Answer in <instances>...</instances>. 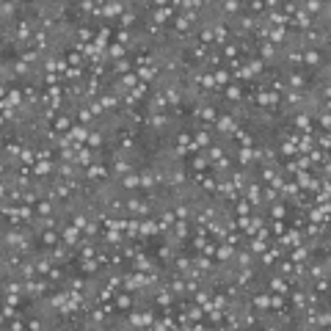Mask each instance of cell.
Returning <instances> with one entry per match:
<instances>
[{"mask_svg": "<svg viewBox=\"0 0 331 331\" xmlns=\"http://www.w3.org/2000/svg\"><path fill=\"white\" fill-rule=\"evenodd\" d=\"M306 290L309 287H296V290L290 293V304H293V309H296V315L306 306Z\"/></svg>", "mask_w": 331, "mask_h": 331, "instance_id": "6", "label": "cell"}, {"mask_svg": "<svg viewBox=\"0 0 331 331\" xmlns=\"http://www.w3.org/2000/svg\"><path fill=\"white\" fill-rule=\"evenodd\" d=\"M135 20H138V14L132 11V3H130V9L122 14V20H119V28L122 31H132V25H135Z\"/></svg>", "mask_w": 331, "mask_h": 331, "instance_id": "11", "label": "cell"}, {"mask_svg": "<svg viewBox=\"0 0 331 331\" xmlns=\"http://www.w3.org/2000/svg\"><path fill=\"white\" fill-rule=\"evenodd\" d=\"M212 77H216V86H226V83H232V72H229V66H218L216 72H212Z\"/></svg>", "mask_w": 331, "mask_h": 331, "instance_id": "12", "label": "cell"}, {"mask_svg": "<svg viewBox=\"0 0 331 331\" xmlns=\"http://www.w3.org/2000/svg\"><path fill=\"white\" fill-rule=\"evenodd\" d=\"M171 17H174V6H166V3H160L158 9H154V11L149 14V20L154 22V25H160V28H163Z\"/></svg>", "mask_w": 331, "mask_h": 331, "instance_id": "4", "label": "cell"}, {"mask_svg": "<svg viewBox=\"0 0 331 331\" xmlns=\"http://www.w3.org/2000/svg\"><path fill=\"white\" fill-rule=\"evenodd\" d=\"M17 9H20V6H17V3H9V0H6L3 6H0V20H3V25H9V20H14Z\"/></svg>", "mask_w": 331, "mask_h": 331, "instance_id": "13", "label": "cell"}, {"mask_svg": "<svg viewBox=\"0 0 331 331\" xmlns=\"http://www.w3.org/2000/svg\"><path fill=\"white\" fill-rule=\"evenodd\" d=\"M130 72V58H119L113 61V75H127Z\"/></svg>", "mask_w": 331, "mask_h": 331, "instance_id": "15", "label": "cell"}, {"mask_svg": "<svg viewBox=\"0 0 331 331\" xmlns=\"http://www.w3.org/2000/svg\"><path fill=\"white\" fill-rule=\"evenodd\" d=\"M127 328H152L154 323V315L149 312V309H141V306H132L127 318Z\"/></svg>", "mask_w": 331, "mask_h": 331, "instance_id": "2", "label": "cell"}, {"mask_svg": "<svg viewBox=\"0 0 331 331\" xmlns=\"http://www.w3.org/2000/svg\"><path fill=\"white\" fill-rule=\"evenodd\" d=\"M47 279L50 282H64V270H61V265H53V268H50V274H47Z\"/></svg>", "mask_w": 331, "mask_h": 331, "instance_id": "18", "label": "cell"}, {"mask_svg": "<svg viewBox=\"0 0 331 331\" xmlns=\"http://www.w3.org/2000/svg\"><path fill=\"white\" fill-rule=\"evenodd\" d=\"M226 100H229V102H243L240 86H229V88H226Z\"/></svg>", "mask_w": 331, "mask_h": 331, "instance_id": "17", "label": "cell"}, {"mask_svg": "<svg viewBox=\"0 0 331 331\" xmlns=\"http://www.w3.org/2000/svg\"><path fill=\"white\" fill-rule=\"evenodd\" d=\"M268 290L274 293V296H284L287 290H290V282H287L284 276H279V274H274L268 279Z\"/></svg>", "mask_w": 331, "mask_h": 331, "instance_id": "5", "label": "cell"}, {"mask_svg": "<svg viewBox=\"0 0 331 331\" xmlns=\"http://www.w3.org/2000/svg\"><path fill=\"white\" fill-rule=\"evenodd\" d=\"M304 64H306V66H315V69H320V64H323V53H320V50H315V47L304 50Z\"/></svg>", "mask_w": 331, "mask_h": 331, "instance_id": "10", "label": "cell"}, {"mask_svg": "<svg viewBox=\"0 0 331 331\" xmlns=\"http://www.w3.org/2000/svg\"><path fill=\"white\" fill-rule=\"evenodd\" d=\"M248 298H251V309H260V315L270 309V293H254Z\"/></svg>", "mask_w": 331, "mask_h": 331, "instance_id": "8", "label": "cell"}, {"mask_svg": "<svg viewBox=\"0 0 331 331\" xmlns=\"http://www.w3.org/2000/svg\"><path fill=\"white\" fill-rule=\"evenodd\" d=\"M119 83H122L124 88H127V91H132V88L138 86V75H132V72H127V75H122V77H119Z\"/></svg>", "mask_w": 331, "mask_h": 331, "instance_id": "16", "label": "cell"}, {"mask_svg": "<svg viewBox=\"0 0 331 331\" xmlns=\"http://www.w3.org/2000/svg\"><path fill=\"white\" fill-rule=\"evenodd\" d=\"M315 122L323 127V132H328V127H331V116H328V108H323V110H318L315 113Z\"/></svg>", "mask_w": 331, "mask_h": 331, "instance_id": "14", "label": "cell"}, {"mask_svg": "<svg viewBox=\"0 0 331 331\" xmlns=\"http://www.w3.org/2000/svg\"><path fill=\"white\" fill-rule=\"evenodd\" d=\"M265 210H268V216L274 218V221H284L287 218V202H282V199H276V202L268 204Z\"/></svg>", "mask_w": 331, "mask_h": 331, "instance_id": "7", "label": "cell"}, {"mask_svg": "<svg viewBox=\"0 0 331 331\" xmlns=\"http://www.w3.org/2000/svg\"><path fill=\"white\" fill-rule=\"evenodd\" d=\"M61 240L72 248V251H75V248L80 246V240H83V232H80L77 226H72V224H64V229H61Z\"/></svg>", "mask_w": 331, "mask_h": 331, "instance_id": "3", "label": "cell"}, {"mask_svg": "<svg viewBox=\"0 0 331 331\" xmlns=\"http://www.w3.org/2000/svg\"><path fill=\"white\" fill-rule=\"evenodd\" d=\"M132 265H135V270H138V274H149V270H154V262H152L146 254H141V251H138L135 257H132Z\"/></svg>", "mask_w": 331, "mask_h": 331, "instance_id": "9", "label": "cell"}, {"mask_svg": "<svg viewBox=\"0 0 331 331\" xmlns=\"http://www.w3.org/2000/svg\"><path fill=\"white\" fill-rule=\"evenodd\" d=\"M212 130H216L218 135L224 138V141H232L235 132L240 130V124H238V119H235L232 113H221L218 119H216V124H212Z\"/></svg>", "mask_w": 331, "mask_h": 331, "instance_id": "1", "label": "cell"}]
</instances>
